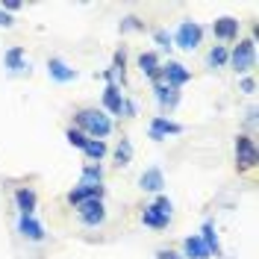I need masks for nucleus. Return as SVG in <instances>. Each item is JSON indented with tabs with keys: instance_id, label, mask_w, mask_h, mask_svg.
Returning <instances> with one entry per match:
<instances>
[{
	"instance_id": "f257e3e1",
	"label": "nucleus",
	"mask_w": 259,
	"mask_h": 259,
	"mask_svg": "<svg viewBox=\"0 0 259 259\" xmlns=\"http://www.w3.org/2000/svg\"><path fill=\"white\" fill-rule=\"evenodd\" d=\"M77 121H80V127H85L92 136H97V139H103V136L112 133V121H109L103 112H97V109H85V112H80L77 115Z\"/></svg>"
},
{
	"instance_id": "f03ea898",
	"label": "nucleus",
	"mask_w": 259,
	"mask_h": 259,
	"mask_svg": "<svg viewBox=\"0 0 259 259\" xmlns=\"http://www.w3.org/2000/svg\"><path fill=\"white\" fill-rule=\"evenodd\" d=\"M253 59H256V41H242L239 48L233 50V56H230V62H233V68L239 74L250 71L253 68Z\"/></svg>"
},
{
	"instance_id": "7ed1b4c3",
	"label": "nucleus",
	"mask_w": 259,
	"mask_h": 259,
	"mask_svg": "<svg viewBox=\"0 0 259 259\" xmlns=\"http://www.w3.org/2000/svg\"><path fill=\"white\" fill-rule=\"evenodd\" d=\"M177 45L183 50H194L197 45H200V27L192 24V21H183L180 30H177Z\"/></svg>"
},
{
	"instance_id": "20e7f679",
	"label": "nucleus",
	"mask_w": 259,
	"mask_h": 259,
	"mask_svg": "<svg viewBox=\"0 0 259 259\" xmlns=\"http://www.w3.org/2000/svg\"><path fill=\"white\" fill-rule=\"evenodd\" d=\"M77 209H80V218L85 221V224H100V221L106 218V212H103V203H100V200H85V203H80Z\"/></svg>"
},
{
	"instance_id": "39448f33",
	"label": "nucleus",
	"mask_w": 259,
	"mask_h": 259,
	"mask_svg": "<svg viewBox=\"0 0 259 259\" xmlns=\"http://www.w3.org/2000/svg\"><path fill=\"white\" fill-rule=\"evenodd\" d=\"M162 74H165V80H168L171 89H177V85H183V82H189V77H192L180 62H168L165 68H162Z\"/></svg>"
},
{
	"instance_id": "423d86ee",
	"label": "nucleus",
	"mask_w": 259,
	"mask_h": 259,
	"mask_svg": "<svg viewBox=\"0 0 259 259\" xmlns=\"http://www.w3.org/2000/svg\"><path fill=\"white\" fill-rule=\"evenodd\" d=\"M48 74H50L56 82H71V80H77V71H74V68H68L62 59H50V62H48Z\"/></svg>"
},
{
	"instance_id": "0eeeda50",
	"label": "nucleus",
	"mask_w": 259,
	"mask_h": 259,
	"mask_svg": "<svg viewBox=\"0 0 259 259\" xmlns=\"http://www.w3.org/2000/svg\"><path fill=\"white\" fill-rule=\"evenodd\" d=\"M18 230H21L27 239H32V242H41V239H45V227L38 224L32 215H21V221H18Z\"/></svg>"
},
{
	"instance_id": "6e6552de",
	"label": "nucleus",
	"mask_w": 259,
	"mask_h": 259,
	"mask_svg": "<svg viewBox=\"0 0 259 259\" xmlns=\"http://www.w3.org/2000/svg\"><path fill=\"white\" fill-rule=\"evenodd\" d=\"M100 194H103L100 186H80V189H74V192L68 194V200H71L74 206H80L85 200H100Z\"/></svg>"
},
{
	"instance_id": "1a4fd4ad",
	"label": "nucleus",
	"mask_w": 259,
	"mask_h": 259,
	"mask_svg": "<svg viewBox=\"0 0 259 259\" xmlns=\"http://www.w3.org/2000/svg\"><path fill=\"white\" fill-rule=\"evenodd\" d=\"M139 186H142L145 192H159L162 186H165V180H162V171H159V168H147L145 174L139 177Z\"/></svg>"
},
{
	"instance_id": "9d476101",
	"label": "nucleus",
	"mask_w": 259,
	"mask_h": 259,
	"mask_svg": "<svg viewBox=\"0 0 259 259\" xmlns=\"http://www.w3.org/2000/svg\"><path fill=\"white\" fill-rule=\"evenodd\" d=\"M180 124H174V121H165V118H156V121H153V124H150V139H156V142H159V139H165V136H168V133H180Z\"/></svg>"
},
{
	"instance_id": "9b49d317",
	"label": "nucleus",
	"mask_w": 259,
	"mask_h": 259,
	"mask_svg": "<svg viewBox=\"0 0 259 259\" xmlns=\"http://www.w3.org/2000/svg\"><path fill=\"white\" fill-rule=\"evenodd\" d=\"M236 153H239V162L247 165V168L256 162V150L250 145V139H244V136H239V142H236Z\"/></svg>"
},
{
	"instance_id": "f8f14e48",
	"label": "nucleus",
	"mask_w": 259,
	"mask_h": 259,
	"mask_svg": "<svg viewBox=\"0 0 259 259\" xmlns=\"http://www.w3.org/2000/svg\"><path fill=\"white\" fill-rule=\"evenodd\" d=\"M239 32V21L236 18H218L215 21V35L218 38H233Z\"/></svg>"
},
{
	"instance_id": "ddd939ff",
	"label": "nucleus",
	"mask_w": 259,
	"mask_h": 259,
	"mask_svg": "<svg viewBox=\"0 0 259 259\" xmlns=\"http://www.w3.org/2000/svg\"><path fill=\"white\" fill-rule=\"evenodd\" d=\"M103 103H106V109H109V112H115V115L124 112V100H121V92H118L115 85H109V89H106V95H103Z\"/></svg>"
},
{
	"instance_id": "4468645a",
	"label": "nucleus",
	"mask_w": 259,
	"mask_h": 259,
	"mask_svg": "<svg viewBox=\"0 0 259 259\" xmlns=\"http://www.w3.org/2000/svg\"><path fill=\"white\" fill-rule=\"evenodd\" d=\"M186 256H192V259H206V256H209V247L200 242L197 236H192V239H186Z\"/></svg>"
},
{
	"instance_id": "2eb2a0df",
	"label": "nucleus",
	"mask_w": 259,
	"mask_h": 259,
	"mask_svg": "<svg viewBox=\"0 0 259 259\" xmlns=\"http://www.w3.org/2000/svg\"><path fill=\"white\" fill-rule=\"evenodd\" d=\"M15 200H18L21 215H32V209H35V194H32L30 189H21V192L15 194Z\"/></svg>"
},
{
	"instance_id": "dca6fc26",
	"label": "nucleus",
	"mask_w": 259,
	"mask_h": 259,
	"mask_svg": "<svg viewBox=\"0 0 259 259\" xmlns=\"http://www.w3.org/2000/svg\"><path fill=\"white\" fill-rule=\"evenodd\" d=\"M156 100H159V106H177V89H171V85H156Z\"/></svg>"
},
{
	"instance_id": "f3484780",
	"label": "nucleus",
	"mask_w": 259,
	"mask_h": 259,
	"mask_svg": "<svg viewBox=\"0 0 259 259\" xmlns=\"http://www.w3.org/2000/svg\"><path fill=\"white\" fill-rule=\"evenodd\" d=\"M142 221H145L147 227H165V224H168V218H165V215H159V212L153 209V206H147V209H145Z\"/></svg>"
},
{
	"instance_id": "a211bd4d",
	"label": "nucleus",
	"mask_w": 259,
	"mask_h": 259,
	"mask_svg": "<svg viewBox=\"0 0 259 259\" xmlns=\"http://www.w3.org/2000/svg\"><path fill=\"white\" fill-rule=\"evenodd\" d=\"M139 68H142V74H147V77H153L159 68H156V56L153 53H142L139 56Z\"/></svg>"
},
{
	"instance_id": "6ab92c4d",
	"label": "nucleus",
	"mask_w": 259,
	"mask_h": 259,
	"mask_svg": "<svg viewBox=\"0 0 259 259\" xmlns=\"http://www.w3.org/2000/svg\"><path fill=\"white\" fill-rule=\"evenodd\" d=\"M82 150H85V156H89V159H100V156L106 153V145H103L100 139H92V142H85Z\"/></svg>"
},
{
	"instance_id": "aec40b11",
	"label": "nucleus",
	"mask_w": 259,
	"mask_h": 259,
	"mask_svg": "<svg viewBox=\"0 0 259 259\" xmlns=\"http://www.w3.org/2000/svg\"><path fill=\"white\" fill-rule=\"evenodd\" d=\"M21 59H24V50H21V48L9 50V53H6V68H12V71H21V68H27V65L21 62ZM27 71H30V68H27Z\"/></svg>"
},
{
	"instance_id": "412c9836",
	"label": "nucleus",
	"mask_w": 259,
	"mask_h": 259,
	"mask_svg": "<svg viewBox=\"0 0 259 259\" xmlns=\"http://www.w3.org/2000/svg\"><path fill=\"white\" fill-rule=\"evenodd\" d=\"M80 186H100V168H97V165H89V168L82 171Z\"/></svg>"
},
{
	"instance_id": "4be33fe9",
	"label": "nucleus",
	"mask_w": 259,
	"mask_h": 259,
	"mask_svg": "<svg viewBox=\"0 0 259 259\" xmlns=\"http://www.w3.org/2000/svg\"><path fill=\"white\" fill-rule=\"evenodd\" d=\"M200 242H203L206 247H209V253H212V250L218 253V236H215V230H212V224H206V227H203V239H200Z\"/></svg>"
},
{
	"instance_id": "5701e85b",
	"label": "nucleus",
	"mask_w": 259,
	"mask_h": 259,
	"mask_svg": "<svg viewBox=\"0 0 259 259\" xmlns=\"http://www.w3.org/2000/svg\"><path fill=\"white\" fill-rule=\"evenodd\" d=\"M130 156H133V147H130V142H121V145H118V150H115V159H118V165H130Z\"/></svg>"
},
{
	"instance_id": "b1692460",
	"label": "nucleus",
	"mask_w": 259,
	"mask_h": 259,
	"mask_svg": "<svg viewBox=\"0 0 259 259\" xmlns=\"http://www.w3.org/2000/svg\"><path fill=\"white\" fill-rule=\"evenodd\" d=\"M227 59H230V56H227L224 48H212L209 50V65H215V68H218V65H224Z\"/></svg>"
},
{
	"instance_id": "393cba45",
	"label": "nucleus",
	"mask_w": 259,
	"mask_h": 259,
	"mask_svg": "<svg viewBox=\"0 0 259 259\" xmlns=\"http://www.w3.org/2000/svg\"><path fill=\"white\" fill-rule=\"evenodd\" d=\"M68 142H71L74 147H85V142H89V139L82 136L80 130H68Z\"/></svg>"
},
{
	"instance_id": "a878e982",
	"label": "nucleus",
	"mask_w": 259,
	"mask_h": 259,
	"mask_svg": "<svg viewBox=\"0 0 259 259\" xmlns=\"http://www.w3.org/2000/svg\"><path fill=\"white\" fill-rule=\"evenodd\" d=\"M153 209L159 212V215H165V218H171V200H168V197H159V200L153 203Z\"/></svg>"
},
{
	"instance_id": "bb28decb",
	"label": "nucleus",
	"mask_w": 259,
	"mask_h": 259,
	"mask_svg": "<svg viewBox=\"0 0 259 259\" xmlns=\"http://www.w3.org/2000/svg\"><path fill=\"white\" fill-rule=\"evenodd\" d=\"M0 27H6V30H9V27H12V18L6 15V12H3V9H0Z\"/></svg>"
},
{
	"instance_id": "cd10ccee",
	"label": "nucleus",
	"mask_w": 259,
	"mask_h": 259,
	"mask_svg": "<svg viewBox=\"0 0 259 259\" xmlns=\"http://www.w3.org/2000/svg\"><path fill=\"white\" fill-rule=\"evenodd\" d=\"M156 41H159L162 48H171V38H168L165 32H156Z\"/></svg>"
},
{
	"instance_id": "c85d7f7f",
	"label": "nucleus",
	"mask_w": 259,
	"mask_h": 259,
	"mask_svg": "<svg viewBox=\"0 0 259 259\" xmlns=\"http://www.w3.org/2000/svg\"><path fill=\"white\" fill-rule=\"evenodd\" d=\"M253 89H256V82H253V80H242V92H247V95H250Z\"/></svg>"
},
{
	"instance_id": "c756f323",
	"label": "nucleus",
	"mask_w": 259,
	"mask_h": 259,
	"mask_svg": "<svg viewBox=\"0 0 259 259\" xmlns=\"http://www.w3.org/2000/svg\"><path fill=\"white\" fill-rule=\"evenodd\" d=\"M159 259H180V256H177V253H171V250H162Z\"/></svg>"
}]
</instances>
